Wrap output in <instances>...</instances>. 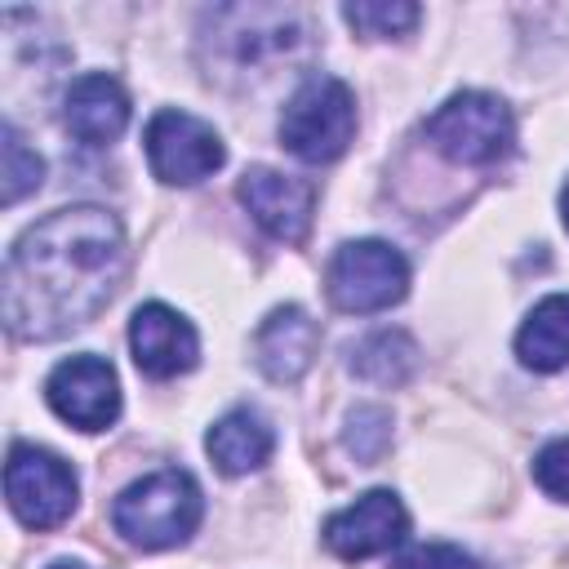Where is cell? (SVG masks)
<instances>
[{"instance_id":"cell-12","label":"cell","mask_w":569,"mask_h":569,"mask_svg":"<svg viewBox=\"0 0 569 569\" xmlns=\"http://www.w3.org/2000/svg\"><path fill=\"white\" fill-rule=\"evenodd\" d=\"M62 124L84 147H107L129 124V93L120 89L116 76L89 71V76L71 80V89L62 98Z\"/></svg>"},{"instance_id":"cell-11","label":"cell","mask_w":569,"mask_h":569,"mask_svg":"<svg viewBox=\"0 0 569 569\" xmlns=\"http://www.w3.org/2000/svg\"><path fill=\"white\" fill-rule=\"evenodd\" d=\"M129 347H133V365L147 378H178L200 356V338H196L191 320L178 316L164 302H147V307L133 311V320H129Z\"/></svg>"},{"instance_id":"cell-2","label":"cell","mask_w":569,"mask_h":569,"mask_svg":"<svg viewBox=\"0 0 569 569\" xmlns=\"http://www.w3.org/2000/svg\"><path fill=\"white\" fill-rule=\"evenodd\" d=\"M200 516H204L200 485L178 467H164V471L133 480L111 507L116 529L142 551H164V547L187 542L196 533Z\"/></svg>"},{"instance_id":"cell-20","label":"cell","mask_w":569,"mask_h":569,"mask_svg":"<svg viewBox=\"0 0 569 569\" xmlns=\"http://www.w3.org/2000/svg\"><path fill=\"white\" fill-rule=\"evenodd\" d=\"M533 480L542 493L569 502V436L565 440H551L547 449H538L533 458Z\"/></svg>"},{"instance_id":"cell-4","label":"cell","mask_w":569,"mask_h":569,"mask_svg":"<svg viewBox=\"0 0 569 569\" xmlns=\"http://www.w3.org/2000/svg\"><path fill=\"white\" fill-rule=\"evenodd\" d=\"M351 133H356V98L338 76H307L284 102L280 142L307 164L338 160Z\"/></svg>"},{"instance_id":"cell-23","label":"cell","mask_w":569,"mask_h":569,"mask_svg":"<svg viewBox=\"0 0 569 569\" xmlns=\"http://www.w3.org/2000/svg\"><path fill=\"white\" fill-rule=\"evenodd\" d=\"M49 569H89V565H80V560H53Z\"/></svg>"},{"instance_id":"cell-1","label":"cell","mask_w":569,"mask_h":569,"mask_svg":"<svg viewBox=\"0 0 569 569\" xmlns=\"http://www.w3.org/2000/svg\"><path fill=\"white\" fill-rule=\"evenodd\" d=\"M124 276V231L98 204H71L18 236L4 258V320L27 342L89 325Z\"/></svg>"},{"instance_id":"cell-6","label":"cell","mask_w":569,"mask_h":569,"mask_svg":"<svg viewBox=\"0 0 569 569\" xmlns=\"http://www.w3.org/2000/svg\"><path fill=\"white\" fill-rule=\"evenodd\" d=\"M4 498L27 529H53L76 511V471L36 445H13L4 462Z\"/></svg>"},{"instance_id":"cell-21","label":"cell","mask_w":569,"mask_h":569,"mask_svg":"<svg viewBox=\"0 0 569 569\" xmlns=\"http://www.w3.org/2000/svg\"><path fill=\"white\" fill-rule=\"evenodd\" d=\"M396 569H480V560L449 542H418L396 560Z\"/></svg>"},{"instance_id":"cell-14","label":"cell","mask_w":569,"mask_h":569,"mask_svg":"<svg viewBox=\"0 0 569 569\" xmlns=\"http://www.w3.org/2000/svg\"><path fill=\"white\" fill-rule=\"evenodd\" d=\"M204 449H209V458L218 462L222 476H244V471H253V467H262L271 458L276 436H271V427H267V418L258 409H244L240 405V409L222 413L209 427Z\"/></svg>"},{"instance_id":"cell-22","label":"cell","mask_w":569,"mask_h":569,"mask_svg":"<svg viewBox=\"0 0 569 569\" xmlns=\"http://www.w3.org/2000/svg\"><path fill=\"white\" fill-rule=\"evenodd\" d=\"M560 218H565V231H569V182L560 187Z\"/></svg>"},{"instance_id":"cell-17","label":"cell","mask_w":569,"mask_h":569,"mask_svg":"<svg viewBox=\"0 0 569 569\" xmlns=\"http://www.w3.org/2000/svg\"><path fill=\"white\" fill-rule=\"evenodd\" d=\"M342 18L360 31V36H378V40H391V36H405L418 27L422 9L409 4V0H360V4H342Z\"/></svg>"},{"instance_id":"cell-13","label":"cell","mask_w":569,"mask_h":569,"mask_svg":"<svg viewBox=\"0 0 569 569\" xmlns=\"http://www.w3.org/2000/svg\"><path fill=\"white\" fill-rule=\"evenodd\" d=\"M320 347V325L302 307H276L253 333V360L271 382H298Z\"/></svg>"},{"instance_id":"cell-9","label":"cell","mask_w":569,"mask_h":569,"mask_svg":"<svg viewBox=\"0 0 569 569\" xmlns=\"http://www.w3.org/2000/svg\"><path fill=\"white\" fill-rule=\"evenodd\" d=\"M405 529H409L405 502L391 489H369L351 507H342L325 520V542L342 560H365V556L391 551L405 538Z\"/></svg>"},{"instance_id":"cell-19","label":"cell","mask_w":569,"mask_h":569,"mask_svg":"<svg viewBox=\"0 0 569 569\" xmlns=\"http://www.w3.org/2000/svg\"><path fill=\"white\" fill-rule=\"evenodd\" d=\"M347 449L356 453V462H378L391 445V413L382 405H360L347 418Z\"/></svg>"},{"instance_id":"cell-16","label":"cell","mask_w":569,"mask_h":569,"mask_svg":"<svg viewBox=\"0 0 569 569\" xmlns=\"http://www.w3.org/2000/svg\"><path fill=\"white\" fill-rule=\"evenodd\" d=\"M418 365V347L405 329H378L351 347V373L373 387H400Z\"/></svg>"},{"instance_id":"cell-18","label":"cell","mask_w":569,"mask_h":569,"mask_svg":"<svg viewBox=\"0 0 569 569\" xmlns=\"http://www.w3.org/2000/svg\"><path fill=\"white\" fill-rule=\"evenodd\" d=\"M44 178V160L22 142V133L13 124H4V182H0V200L18 204L22 196H31Z\"/></svg>"},{"instance_id":"cell-10","label":"cell","mask_w":569,"mask_h":569,"mask_svg":"<svg viewBox=\"0 0 569 569\" xmlns=\"http://www.w3.org/2000/svg\"><path fill=\"white\" fill-rule=\"evenodd\" d=\"M240 200L253 213V222L262 231H271L284 244H302L307 227H311V209H316V187L302 178H289L280 169L253 164L240 178Z\"/></svg>"},{"instance_id":"cell-3","label":"cell","mask_w":569,"mask_h":569,"mask_svg":"<svg viewBox=\"0 0 569 569\" xmlns=\"http://www.w3.org/2000/svg\"><path fill=\"white\" fill-rule=\"evenodd\" d=\"M422 133L453 164H498L516 147V120L507 102L485 89H462L449 102H440L427 116Z\"/></svg>"},{"instance_id":"cell-5","label":"cell","mask_w":569,"mask_h":569,"mask_svg":"<svg viewBox=\"0 0 569 569\" xmlns=\"http://www.w3.org/2000/svg\"><path fill=\"white\" fill-rule=\"evenodd\" d=\"M409 293V262L387 240H351L329 262V298L338 311H387Z\"/></svg>"},{"instance_id":"cell-15","label":"cell","mask_w":569,"mask_h":569,"mask_svg":"<svg viewBox=\"0 0 569 569\" xmlns=\"http://www.w3.org/2000/svg\"><path fill=\"white\" fill-rule=\"evenodd\" d=\"M516 356L538 373L569 365V293H551L529 311L516 333Z\"/></svg>"},{"instance_id":"cell-7","label":"cell","mask_w":569,"mask_h":569,"mask_svg":"<svg viewBox=\"0 0 569 569\" xmlns=\"http://www.w3.org/2000/svg\"><path fill=\"white\" fill-rule=\"evenodd\" d=\"M142 142H147L151 173L160 182H173V187H196L213 169H222V160H227L222 138L213 133V124H204L200 116L173 111V107H164L147 120Z\"/></svg>"},{"instance_id":"cell-8","label":"cell","mask_w":569,"mask_h":569,"mask_svg":"<svg viewBox=\"0 0 569 569\" xmlns=\"http://www.w3.org/2000/svg\"><path fill=\"white\" fill-rule=\"evenodd\" d=\"M44 400L62 422L80 431H102L120 413V382L102 356H71L49 373Z\"/></svg>"}]
</instances>
